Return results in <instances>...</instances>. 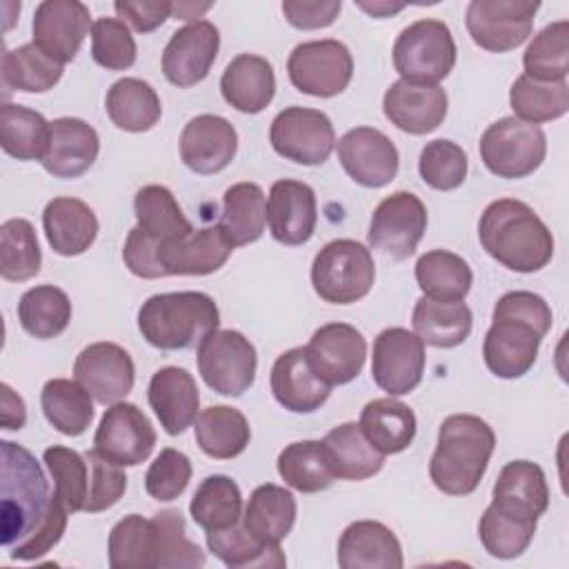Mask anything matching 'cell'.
Masks as SVG:
<instances>
[{"instance_id":"f907efd6","label":"cell","mask_w":569,"mask_h":569,"mask_svg":"<svg viewBox=\"0 0 569 569\" xmlns=\"http://www.w3.org/2000/svg\"><path fill=\"white\" fill-rule=\"evenodd\" d=\"M42 253L36 229L24 218H9L0 227V276L24 282L40 271Z\"/></svg>"},{"instance_id":"ab89813d","label":"cell","mask_w":569,"mask_h":569,"mask_svg":"<svg viewBox=\"0 0 569 569\" xmlns=\"http://www.w3.org/2000/svg\"><path fill=\"white\" fill-rule=\"evenodd\" d=\"M40 407L47 422L62 436H82L93 420L91 396L78 380H47L40 391Z\"/></svg>"},{"instance_id":"7402d4cb","label":"cell","mask_w":569,"mask_h":569,"mask_svg":"<svg viewBox=\"0 0 569 569\" xmlns=\"http://www.w3.org/2000/svg\"><path fill=\"white\" fill-rule=\"evenodd\" d=\"M233 244L220 224L158 242L156 260L162 276H209L231 256Z\"/></svg>"},{"instance_id":"d6986e66","label":"cell","mask_w":569,"mask_h":569,"mask_svg":"<svg viewBox=\"0 0 569 569\" xmlns=\"http://www.w3.org/2000/svg\"><path fill=\"white\" fill-rule=\"evenodd\" d=\"M73 378L96 402L113 405L133 389L136 367L120 345L93 342L76 356Z\"/></svg>"},{"instance_id":"9f6ffc18","label":"cell","mask_w":569,"mask_h":569,"mask_svg":"<svg viewBox=\"0 0 569 569\" xmlns=\"http://www.w3.org/2000/svg\"><path fill=\"white\" fill-rule=\"evenodd\" d=\"M469 160L460 144L438 138L422 147L418 158V171L427 187L436 191H453L467 178Z\"/></svg>"},{"instance_id":"60d3db41","label":"cell","mask_w":569,"mask_h":569,"mask_svg":"<svg viewBox=\"0 0 569 569\" xmlns=\"http://www.w3.org/2000/svg\"><path fill=\"white\" fill-rule=\"evenodd\" d=\"M51 122L42 113L4 102L0 109V144L2 151L18 160H42L49 151Z\"/></svg>"},{"instance_id":"4dcf8cb0","label":"cell","mask_w":569,"mask_h":569,"mask_svg":"<svg viewBox=\"0 0 569 569\" xmlns=\"http://www.w3.org/2000/svg\"><path fill=\"white\" fill-rule=\"evenodd\" d=\"M42 227L49 247L58 256L84 253L98 236V218L93 209L78 198H53L42 211Z\"/></svg>"},{"instance_id":"f6af8a7d","label":"cell","mask_w":569,"mask_h":569,"mask_svg":"<svg viewBox=\"0 0 569 569\" xmlns=\"http://www.w3.org/2000/svg\"><path fill=\"white\" fill-rule=\"evenodd\" d=\"M209 551L233 569H278L287 565L280 545H264L253 538L242 520L222 531H207Z\"/></svg>"},{"instance_id":"c3c4849f","label":"cell","mask_w":569,"mask_h":569,"mask_svg":"<svg viewBox=\"0 0 569 569\" xmlns=\"http://www.w3.org/2000/svg\"><path fill=\"white\" fill-rule=\"evenodd\" d=\"M278 473L289 487L302 493L325 491L336 480L322 440H300L287 445L278 453Z\"/></svg>"},{"instance_id":"7dc6e473","label":"cell","mask_w":569,"mask_h":569,"mask_svg":"<svg viewBox=\"0 0 569 569\" xmlns=\"http://www.w3.org/2000/svg\"><path fill=\"white\" fill-rule=\"evenodd\" d=\"M509 104L518 120L529 124L551 122L562 118L569 111V87L567 80L545 82L529 78L527 73L518 76L509 91Z\"/></svg>"},{"instance_id":"681fc988","label":"cell","mask_w":569,"mask_h":569,"mask_svg":"<svg viewBox=\"0 0 569 569\" xmlns=\"http://www.w3.org/2000/svg\"><path fill=\"white\" fill-rule=\"evenodd\" d=\"M62 78V64L42 53L33 42L7 49L2 56V82L7 89L44 93Z\"/></svg>"},{"instance_id":"2e32d148","label":"cell","mask_w":569,"mask_h":569,"mask_svg":"<svg viewBox=\"0 0 569 569\" xmlns=\"http://www.w3.org/2000/svg\"><path fill=\"white\" fill-rule=\"evenodd\" d=\"M93 22L78 0H44L33 13V44L62 67L76 58Z\"/></svg>"},{"instance_id":"3957f363","label":"cell","mask_w":569,"mask_h":569,"mask_svg":"<svg viewBox=\"0 0 569 569\" xmlns=\"http://www.w3.org/2000/svg\"><path fill=\"white\" fill-rule=\"evenodd\" d=\"M482 249L516 273H533L553 258V236L522 200L500 198L487 204L478 222Z\"/></svg>"},{"instance_id":"d4e9b609","label":"cell","mask_w":569,"mask_h":569,"mask_svg":"<svg viewBox=\"0 0 569 569\" xmlns=\"http://www.w3.org/2000/svg\"><path fill=\"white\" fill-rule=\"evenodd\" d=\"M269 382L278 405L293 413H311L331 396V385L316 373L305 347L280 353L271 367Z\"/></svg>"},{"instance_id":"4fadbf2b","label":"cell","mask_w":569,"mask_h":569,"mask_svg":"<svg viewBox=\"0 0 569 569\" xmlns=\"http://www.w3.org/2000/svg\"><path fill=\"white\" fill-rule=\"evenodd\" d=\"M425 231L427 207L422 200L411 191H396L373 209L367 240L393 260H407L416 253Z\"/></svg>"},{"instance_id":"8fae6325","label":"cell","mask_w":569,"mask_h":569,"mask_svg":"<svg viewBox=\"0 0 569 569\" xmlns=\"http://www.w3.org/2000/svg\"><path fill=\"white\" fill-rule=\"evenodd\" d=\"M538 9L540 2L529 0H471L465 24L480 49L505 53L531 36Z\"/></svg>"},{"instance_id":"d590c367","label":"cell","mask_w":569,"mask_h":569,"mask_svg":"<svg viewBox=\"0 0 569 569\" xmlns=\"http://www.w3.org/2000/svg\"><path fill=\"white\" fill-rule=\"evenodd\" d=\"M193 429L198 447L216 460H231L240 456L251 440L244 413L229 405H211L202 409Z\"/></svg>"},{"instance_id":"277c9868","label":"cell","mask_w":569,"mask_h":569,"mask_svg":"<svg viewBox=\"0 0 569 569\" xmlns=\"http://www.w3.org/2000/svg\"><path fill=\"white\" fill-rule=\"evenodd\" d=\"M496 447V433L480 416L453 413L438 429V445L429 460L433 485L449 496L478 489Z\"/></svg>"},{"instance_id":"8992f818","label":"cell","mask_w":569,"mask_h":569,"mask_svg":"<svg viewBox=\"0 0 569 569\" xmlns=\"http://www.w3.org/2000/svg\"><path fill=\"white\" fill-rule=\"evenodd\" d=\"M376 280L371 251L349 238L327 242L313 258V291L331 305H353L362 300Z\"/></svg>"},{"instance_id":"836d02e7","label":"cell","mask_w":569,"mask_h":569,"mask_svg":"<svg viewBox=\"0 0 569 569\" xmlns=\"http://www.w3.org/2000/svg\"><path fill=\"white\" fill-rule=\"evenodd\" d=\"M322 447L333 476L340 480H367L385 465V453L365 438L358 422H342L333 427L322 438Z\"/></svg>"},{"instance_id":"6125c7cd","label":"cell","mask_w":569,"mask_h":569,"mask_svg":"<svg viewBox=\"0 0 569 569\" xmlns=\"http://www.w3.org/2000/svg\"><path fill=\"white\" fill-rule=\"evenodd\" d=\"M173 2L164 0H118L113 2V9L118 18L127 24H131L138 33H151L156 31L167 18H171Z\"/></svg>"},{"instance_id":"44dd1931","label":"cell","mask_w":569,"mask_h":569,"mask_svg":"<svg viewBox=\"0 0 569 569\" xmlns=\"http://www.w3.org/2000/svg\"><path fill=\"white\" fill-rule=\"evenodd\" d=\"M449 109L447 91L440 84H425L413 80H396L382 98V111L391 124L411 136L436 131Z\"/></svg>"},{"instance_id":"4316f807","label":"cell","mask_w":569,"mask_h":569,"mask_svg":"<svg viewBox=\"0 0 569 569\" xmlns=\"http://www.w3.org/2000/svg\"><path fill=\"white\" fill-rule=\"evenodd\" d=\"M338 565L342 569H400L402 547L387 525L356 520L338 540Z\"/></svg>"},{"instance_id":"6da1fadb","label":"cell","mask_w":569,"mask_h":569,"mask_svg":"<svg viewBox=\"0 0 569 569\" xmlns=\"http://www.w3.org/2000/svg\"><path fill=\"white\" fill-rule=\"evenodd\" d=\"M0 542L13 560H38L67 529V507L49 493L40 462L24 447L2 440Z\"/></svg>"},{"instance_id":"816d5d0a","label":"cell","mask_w":569,"mask_h":569,"mask_svg":"<svg viewBox=\"0 0 569 569\" xmlns=\"http://www.w3.org/2000/svg\"><path fill=\"white\" fill-rule=\"evenodd\" d=\"M538 520L507 513L493 505L485 509L478 522V538L485 551L500 560L518 558L533 540Z\"/></svg>"},{"instance_id":"603a6c76","label":"cell","mask_w":569,"mask_h":569,"mask_svg":"<svg viewBox=\"0 0 569 569\" xmlns=\"http://www.w3.org/2000/svg\"><path fill=\"white\" fill-rule=\"evenodd\" d=\"M316 222V193L307 182L284 178L271 184L267 200V224L276 242L289 247L305 244L313 236Z\"/></svg>"},{"instance_id":"7a4b0ae2","label":"cell","mask_w":569,"mask_h":569,"mask_svg":"<svg viewBox=\"0 0 569 569\" xmlns=\"http://www.w3.org/2000/svg\"><path fill=\"white\" fill-rule=\"evenodd\" d=\"M551 307L533 291H509L493 307V322L482 342L487 369L502 380L522 378L536 365L551 329Z\"/></svg>"},{"instance_id":"ffe728a7","label":"cell","mask_w":569,"mask_h":569,"mask_svg":"<svg viewBox=\"0 0 569 569\" xmlns=\"http://www.w3.org/2000/svg\"><path fill=\"white\" fill-rule=\"evenodd\" d=\"M305 351L316 373L336 387L360 376L367 358V340L347 322H329L313 331Z\"/></svg>"},{"instance_id":"5b68a950","label":"cell","mask_w":569,"mask_h":569,"mask_svg":"<svg viewBox=\"0 0 569 569\" xmlns=\"http://www.w3.org/2000/svg\"><path fill=\"white\" fill-rule=\"evenodd\" d=\"M220 325L216 300L202 291H169L147 298L138 311L142 338L162 351L193 349Z\"/></svg>"},{"instance_id":"5bb4252c","label":"cell","mask_w":569,"mask_h":569,"mask_svg":"<svg viewBox=\"0 0 569 569\" xmlns=\"http://www.w3.org/2000/svg\"><path fill=\"white\" fill-rule=\"evenodd\" d=\"M425 342L405 327H389L373 340L371 378L389 396H407L425 373Z\"/></svg>"},{"instance_id":"f1b7e54d","label":"cell","mask_w":569,"mask_h":569,"mask_svg":"<svg viewBox=\"0 0 569 569\" xmlns=\"http://www.w3.org/2000/svg\"><path fill=\"white\" fill-rule=\"evenodd\" d=\"M220 91L227 104L240 113H260L276 93L273 67L267 58L256 53L236 56L222 71Z\"/></svg>"},{"instance_id":"ac0fdd59","label":"cell","mask_w":569,"mask_h":569,"mask_svg":"<svg viewBox=\"0 0 569 569\" xmlns=\"http://www.w3.org/2000/svg\"><path fill=\"white\" fill-rule=\"evenodd\" d=\"M338 160L347 176L367 189L389 184L400 167V156L389 136L373 127L349 129L338 140Z\"/></svg>"},{"instance_id":"8d00e7d4","label":"cell","mask_w":569,"mask_h":569,"mask_svg":"<svg viewBox=\"0 0 569 569\" xmlns=\"http://www.w3.org/2000/svg\"><path fill=\"white\" fill-rule=\"evenodd\" d=\"M104 109L111 122L129 133L149 131L162 116L156 89L140 78L116 80L107 91Z\"/></svg>"},{"instance_id":"30bf717a","label":"cell","mask_w":569,"mask_h":569,"mask_svg":"<svg viewBox=\"0 0 569 569\" xmlns=\"http://www.w3.org/2000/svg\"><path fill=\"white\" fill-rule=\"evenodd\" d=\"M287 73L291 84L313 98L342 93L353 76V58L340 40H309L289 53Z\"/></svg>"},{"instance_id":"e575fe53","label":"cell","mask_w":569,"mask_h":569,"mask_svg":"<svg viewBox=\"0 0 569 569\" xmlns=\"http://www.w3.org/2000/svg\"><path fill=\"white\" fill-rule=\"evenodd\" d=\"M413 333L429 347L451 349L462 345L473 327L471 309L460 302H442L433 298H418L411 313Z\"/></svg>"},{"instance_id":"94428289","label":"cell","mask_w":569,"mask_h":569,"mask_svg":"<svg viewBox=\"0 0 569 569\" xmlns=\"http://www.w3.org/2000/svg\"><path fill=\"white\" fill-rule=\"evenodd\" d=\"M287 22L302 31L325 29L336 22L342 2L340 0H284L280 4Z\"/></svg>"},{"instance_id":"e7e4bbea","label":"cell","mask_w":569,"mask_h":569,"mask_svg":"<svg viewBox=\"0 0 569 569\" xmlns=\"http://www.w3.org/2000/svg\"><path fill=\"white\" fill-rule=\"evenodd\" d=\"M211 7H213V2H202V4H196V2H173L171 16L176 20H193L196 22V18L207 13Z\"/></svg>"},{"instance_id":"ba28073f","label":"cell","mask_w":569,"mask_h":569,"mask_svg":"<svg viewBox=\"0 0 569 569\" xmlns=\"http://www.w3.org/2000/svg\"><path fill=\"white\" fill-rule=\"evenodd\" d=\"M480 160L498 178L531 176L547 156V136L538 124L507 116L489 124L480 138Z\"/></svg>"},{"instance_id":"9a60e30c","label":"cell","mask_w":569,"mask_h":569,"mask_svg":"<svg viewBox=\"0 0 569 569\" xmlns=\"http://www.w3.org/2000/svg\"><path fill=\"white\" fill-rule=\"evenodd\" d=\"M153 447V425L133 402H113L102 413L93 436V449L102 458L120 467H136L151 456Z\"/></svg>"},{"instance_id":"9c48e42d","label":"cell","mask_w":569,"mask_h":569,"mask_svg":"<svg viewBox=\"0 0 569 569\" xmlns=\"http://www.w3.org/2000/svg\"><path fill=\"white\" fill-rule=\"evenodd\" d=\"M256 347L236 329H216L198 345V371L220 396H242L256 380Z\"/></svg>"},{"instance_id":"03108f58","label":"cell","mask_w":569,"mask_h":569,"mask_svg":"<svg viewBox=\"0 0 569 569\" xmlns=\"http://www.w3.org/2000/svg\"><path fill=\"white\" fill-rule=\"evenodd\" d=\"M358 7L367 13H371L373 18H385V16H391V13H398L405 9V4H391V2H358Z\"/></svg>"},{"instance_id":"e0dca14e","label":"cell","mask_w":569,"mask_h":569,"mask_svg":"<svg viewBox=\"0 0 569 569\" xmlns=\"http://www.w3.org/2000/svg\"><path fill=\"white\" fill-rule=\"evenodd\" d=\"M220 31L209 20H196L171 33L162 51V73L180 89L202 82L218 56Z\"/></svg>"},{"instance_id":"db71d44e","label":"cell","mask_w":569,"mask_h":569,"mask_svg":"<svg viewBox=\"0 0 569 569\" xmlns=\"http://www.w3.org/2000/svg\"><path fill=\"white\" fill-rule=\"evenodd\" d=\"M42 460L53 478V496L67 507L69 513L84 511L89 498V462L84 453L53 445L44 449Z\"/></svg>"},{"instance_id":"f35d334b","label":"cell","mask_w":569,"mask_h":569,"mask_svg":"<svg viewBox=\"0 0 569 569\" xmlns=\"http://www.w3.org/2000/svg\"><path fill=\"white\" fill-rule=\"evenodd\" d=\"M416 282L427 298L460 302L473 284V273L462 256L447 249H433L418 258Z\"/></svg>"},{"instance_id":"91938a15","label":"cell","mask_w":569,"mask_h":569,"mask_svg":"<svg viewBox=\"0 0 569 569\" xmlns=\"http://www.w3.org/2000/svg\"><path fill=\"white\" fill-rule=\"evenodd\" d=\"M89 462V498L84 505L87 513H98L113 507L127 491V473L120 465L102 458L96 449L84 451Z\"/></svg>"},{"instance_id":"f546056e","label":"cell","mask_w":569,"mask_h":569,"mask_svg":"<svg viewBox=\"0 0 569 569\" xmlns=\"http://www.w3.org/2000/svg\"><path fill=\"white\" fill-rule=\"evenodd\" d=\"M493 507L538 520L549 507V487L540 465L531 460H511L507 462L493 485Z\"/></svg>"},{"instance_id":"6f0895ef","label":"cell","mask_w":569,"mask_h":569,"mask_svg":"<svg viewBox=\"0 0 569 569\" xmlns=\"http://www.w3.org/2000/svg\"><path fill=\"white\" fill-rule=\"evenodd\" d=\"M138 56L136 40L120 18H98L91 27V58L109 71L133 67Z\"/></svg>"},{"instance_id":"7bdbcfd3","label":"cell","mask_w":569,"mask_h":569,"mask_svg":"<svg viewBox=\"0 0 569 569\" xmlns=\"http://www.w3.org/2000/svg\"><path fill=\"white\" fill-rule=\"evenodd\" d=\"M189 513L204 531H222L238 525L242 520L240 487L229 476H207L189 502Z\"/></svg>"},{"instance_id":"11a10c76","label":"cell","mask_w":569,"mask_h":569,"mask_svg":"<svg viewBox=\"0 0 569 569\" xmlns=\"http://www.w3.org/2000/svg\"><path fill=\"white\" fill-rule=\"evenodd\" d=\"M111 569H151V520L129 513L118 520L107 542Z\"/></svg>"},{"instance_id":"484cf974","label":"cell","mask_w":569,"mask_h":569,"mask_svg":"<svg viewBox=\"0 0 569 569\" xmlns=\"http://www.w3.org/2000/svg\"><path fill=\"white\" fill-rule=\"evenodd\" d=\"M149 407L169 436H180L198 418L200 393L193 376L182 367H162L149 380Z\"/></svg>"},{"instance_id":"ee69618b","label":"cell","mask_w":569,"mask_h":569,"mask_svg":"<svg viewBox=\"0 0 569 569\" xmlns=\"http://www.w3.org/2000/svg\"><path fill=\"white\" fill-rule=\"evenodd\" d=\"M18 320L20 327L38 340L56 338L71 322V300L60 287H31L20 296Z\"/></svg>"},{"instance_id":"be15d7a7","label":"cell","mask_w":569,"mask_h":569,"mask_svg":"<svg viewBox=\"0 0 569 569\" xmlns=\"http://www.w3.org/2000/svg\"><path fill=\"white\" fill-rule=\"evenodd\" d=\"M27 422L24 400L4 382L2 385V409H0V425L2 429H22Z\"/></svg>"},{"instance_id":"52a82bcc","label":"cell","mask_w":569,"mask_h":569,"mask_svg":"<svg viewBox=\"0 0 569 569\" xmlns=\"http://www.w3.org/2000/svg\"><path fill=\"white\" fill-rule=\"evenodd\" d=\"M393 67L405 80L438 84L456 67L451 29L436 18H422L400 31L393 42Z\"/></svg>"},{"instance_id":"680465c9","label":"cell","mask_w":569,"mask_h":569,"mask_svg":"<svg viewBox=\"0 0 569 569\" xmlns=\"http://www.w3.org/2000/svg\"><path fill=\"white\" fill-rule=\"evenodd\" d=\"M191 480V460L178 449H162L149 465L144 476V489L153 500H176Z\"/></svg>"},{"instance_id":"cb8c5ba5","label":"cell","mask_w":569,"mask_h":569,"mask_svg":"<svg viewBox=\"0 0 569 569\" xmlns=\"http://www.w3.org/2000/svg\"><path fill=\"white\" fill-rule=\"evenodd\" d=\"M236 151L238 133L222 116H196L180 133V158L193 173L200 176H211L229 167Z\"/></svg>"},{"instance_id":"74e56055","label":"cell","mask_w":569,"mask_h":569,"mask_svg":"<svg viewBox=\"0 0 569 569\" xmlns=\"http://www.w3.org/2000/svg\"><path fill=\"white\" fill-rule=\"evenodd\" d=\"M220 229L233 247L251 244L264 233L267 198L256 182H236L222 196Z\"/></svg>"},{"instance_id":"83f0119b","label":"cell","mask_w":569,"mask_h":569,"mask_svg":"<svg viewBox=\"0 0 569 569\" xmlns=\"http://www.w3.org/2000/svg\"><path fill=\"white\" fill-rule=\"evenodd\" d=\"M100 153L98 131L80 118H56L51 122L49 151L40 160L53 178H78L91 169Z\"/></svg>"},{"instance_id":"7c38bea8","label":"cell","mask_w":569,"mask_h":569,"mask_svg":"<svg viewBox=\"0 0 569 569\" xmlns=\"http://www.w3.org/2000/svg\"><path fill=\"white\" fill-rule=\"evenodd\" d=\"M269 140L273 151L284 160L316 167L329 160L336 144V131L325 111L287 107L273 118Z\"/></svg>"},{"instance_id":"d6a6232c","label":"cell","mask_w":569,"mask_h":569,"mask_svg":"<svg viewBox=\"0 0 569 569\" xmlns=\"http://www.w3.org/2000/svg\"><path fill=\"white\" fill-rule=\"evenodd\" d=\"M360 429L365 438L385 456L405 451L416 438V413L409 405L389 398L369 400L360 411Z\"/></svg>"},{"instance_id":"bcb514c9","label":"cell","mask_w":569,"mask_h":569,"mask_svg":"<svg viewBox=\"0 0 569 569\" xmlns=\"http://www.w3.org/2000/svg\"><path fill=\"white\" fill-rule=\"evenodd\" d=\"M138 229L158 242L180 238L193 231L173 193L162 184H147L133 198Z\"/></svg>"},{"instance_id":"1f68e13d","label":"cell","mask_w":569,"mask_h":569,"mask_svg":"<svg viewBox=\"0 0 569 569\" xmlns=\"http://www.w3.org/2000/svg\"><path fill=\"white\" fill-rule=\"evenodd\" d=\"M298 513L296 498L289 489L267 482L251 491L242 513L244 529L264 545H280L293 529Z\"/></svg>"},{"instance_id":"b9f144b4","label":"cell","mask_w":569,"mask_h":569,"mask_svg":"<svg viewBox=\"0 0 569 569\" xmlns=\"http://www.w3.org/2000/svg\"><path fill=\"white\" fill-rule=\"evenodd\" d=\"M151 520V569L204 567V551L187 538L184 518L176 509L158 511Z\"/></svg>"},{"instance_id":"f5cc1de1","label":"cell","mask_w":569,"mask_h":569,"mask_svg":"<svg viewBox=\"0 0 569 569\" xmlns=\"http://www.w3.org/2000/svg\"><path fill=\"white\" fill-rule=\"evenodd\" d=\"M525 73L536 80L558 82L569 73V22L547 24L525 49Z\"/></svg>"}]
</instances>
